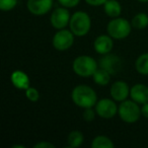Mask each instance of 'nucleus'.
<instances>
[{
    "label": "nucleus",
    "mask_w": 148,
    "mask_h": 148,
    "mask_svg": "<svg viewBox=\"0 0 148 148\" xmlns=\"http://www.w3.org/2000/svg\"><path fill=\"white\" fill-rule=\"evenodd\" d=\"M71 99L81 109L95 108L97 103V95L92 87L85 84L75 86L71 91Z\"/></svg>",
    "instance_id": "obj_1"
},
{
    "label": "nucleus",
    "mask_w": 148,
    "mask_h": 148,
    "mask_svg": "<svg viewBox=\"0 0 148 148\" xmlns=\"http://www.w3.org/2000/svg\"><path fill=\"white\" fill-rule=\"evenodd\" d=\"M97 68H99L97 62L95 61V58L88 55L78 56L73 60V63H72V69L74 73L83 78L92 77Z\"/></svg>",
    "instance_id": "obj_2"
},
{
    "label": "nucleus",
    "mask_w": 148,
    "mask_h": 148,
    "mask_svg": "<svg viewBox=\"0 0 148 148\" xmlns=\"http://www.w3.org/2000/svg\"><path fill=\"white\" fill-rule=\"evenodd\" d=\"M91 29V18L85 11H76L71 15L69 29L75 37H85Z\"/></svg>",
    "instance_id": "obj_3"
},
{
    "label": "nucleus",
    "mask_w": 148,
    "mask_h": 148,
    "mask_svg": "<svg viewBox=\"0 0 148 148\" xmlns=\"http://www.w3.org/2000/svg\"><path fill=\"white\" fill-rule=\"evenodd\" d=\"M118 115L120 119L127 124H134L141 117V108L139 103L133 99H126L121 101L118 108Z\"/></svg>",
    "instance_id": "obj_4"
},
{
    "label": "nucleus",
    "mask_w": 148,
    "mask_h": 148,
    "mask_svg": "<svg viewBox=\"0 0 148 148\" xmlns=\"http://www.w3.org/2000/svg\"><path fill=\"white\" fill-rule=\"evenodd\" d=\"M132 25L123 17H115L111 19L107 25V32L114 40H124L131 34Z\"/></svg>",
    "instance_id": "obj_5"
},
{
    "label": "nucleus",
    "mask_w": 148,
    "mask_h": 148,
    "mask_svg": "<svg viewBox=\"0 0 148 148\" xmlns=\"http://www.w3.org/2000/svg\"><path fill=\"white\" fill-rule=\"evenodd\" d=\"M74 34L70 29H57L52 39V45L57 51H67L74 44Z\"/></svg>",
    "instance_id": "obj_6"
},
{
    "label": "nucleus",
    "mask_w": 148,
    "mask_h": 148,
    "mask_svg": "<svg viewBox=\"0 0 148 148\" xmlns=\"http://www.w3.org/2000/svg\"><path fill=\"white\" fill-rule=\"evenodd\" d=\"M118 106L116 101L113 99H101L97 101L95 109L97 112V115L101 119L110 120L114 118L118 114Z\"/></svg>",
    "instance_id": "obj_7"
},
{
    "label": "nucleus",
    "mask_w": 148,
    "mask_h": 148,
    "mask_svg": "<svg viewBox=\"0 0 148 148\" xmlns=\"http://www.w3.org/2000/svg\"><path fill=\"white\" fill-rule=\"evenodd\" d=\"M70 18H71V14L68 8L61 6L52 11L50 21L52 27L55 29H66V27H69Z\"/></svg>",
    "instance_id": "obj_8"
},
{
    "label": "nucleus",
    "mask_w": 148,
    "mask_h": 148,
    "mask_svg": "<svg viewBox=\"0 0 148 148\" xmlns=\"http://www.w3.org/2000/svg\"><path fill=\"white\" fill-rule=\"evenodd\" d=\"M54 0H27V8L34 15H45L53 7Z\"/></svg>",
    "instance_id": "obj_9"
},
{
    "label": "nucleus",
    "mask_w": 148,
    "mask_h": 148,
    "mask_svg": "<svg viewBox=\"0 0 148 148\" xmlns=\"http://www.w3.org/2000/svg\"><path fill=\"white\" fill-rule=\"evenodd\" d=\"M99 67L103 68L111 74H116L122 68V60L118 55L115 54H106L99 59Z\"/></svg>",
    "instance_id": "obj_10"
},
{
    "label": "nucleus",
    "mask_w": 148,
    "mask_h": 148,
    "mask_svg": "<svg viewBox=\"0 0 148 148\" xmlns=\"http://www.w3.org/2000/svg\"><path fill=\"white\" fill-rule=\"evenodd\" d=\"M130 87L126 81L123 80H117L111 85L110 88V95L113 99L116 101H124L128 99L130 95Z\"/></svg>",
    "instance_id": "obj_11"
},
{
    "label": "nucleus",
    "mask_w": 148,
    "mask_h": 148,
    "mask_svg": "<svg viewBox=\"0 0 148 148\" xmlns=\"http://www.w3.org/2000/svg\"><path fill=\"white\" fill-rule=\"evenodd\" d=\"M93 49L99 55H106L112 52L114 49V39L111 36L108 35H99L95 38L93 42Z\"/></svg>",
    "instance_id": "obj_12"
},
{
    "label": "nucleus",
    "mask_w": 148,
    "mask_h": 148,
    "mask_svg": "<svg viewBox=\"0 0 148 148\" xmlns=\"http://www.w3.org/2000/svg\"><path fill=\"white\" fill-rule=\"evenodd\" d=\"M130 97L139 105L148 103V86L142 83L134 84L130 89Z\"/></svg>",
    "instance_id": "obj_13"
},
{
    "label": "nucleus",
    "mask_w": 148,
    "mask_h": 148,
    "mask_svg": "<svg viewBox=\"0 0 148 148\" xmlns=\"http://www.w3.org/2000/svg\"><path fill=\"white\" fill-rule=\"evenodd\" d=\"M10 81L14 87L17 89H23L25 90L31 86V80L25 71L23 70H15L11 73Z\"/></svg>",
    "instance_id": "obj_14"
},
{
    "label": "nucleus",
    "mask_w": 148,
    "mask_h": 148,
    "mask_svg": "<svg viewBox=\"0 0 148 148\" xmlns=\"http://www.w3.org/2000/svg\"><path fill=\"white\" fill-rule=\"evenodd\" d=\"M103 6L105 13L111 18L119 17L122 13V5L118 0H108Z\"/></svg>",
    "instance_id": "obj_15"
},
{
    "label": "nucleus",
    "mask_w": 148,
    "mask_h": 148,
    "mask_svg": "<svg viewBox=\"0 0 148 148\" xmlns=\"http://www.w3.org/2000/svg\"><path fill=\"white\" fill-rule=\"evenodd\" d=\"M111 76L112 74L109 71H107L103 68L99 67L97 69V71L95 72V74L92 75V79L95 81V84L99 85V86H106L110 83L111 81Z\"/></svg>",
    "instance_id": "obj_16"
},
{
    "label": "nucleus",
    "mask_w": 148,
    "mask_h": 148,
    "mask_svg": "<svg viewBox=\"0 0 148 148\" xmlns=\"http://www.w3.org/2000/svg\"><path fill=\"white\" fill-rule=\"evenodd\" d=\"M83 141H84V136H83L82 132L79 130H73L69 133L67 137V143L69 147L76 148L82 145Z\"/></svg>",
    "instance_id": "obj_17"
},
{
    "label": "nucleus",
    "mask_w": 148,
    "mask_h": 148,
    "mask_svg": "<svg viewBox=\"0 0 148 148\" xmlns=\"http://www.w3.org/2000/svg\"><path fill=\"white\" fill-rule=\"evenodd\" d=\"M135 69L141 75H148V53H143L136 59Z\"/></svg>",
    "instance_id": "obj_18"
},
{
    "label": "nucleus",
    "mask_w": 148,
    "mask_h": 148,
    "mask_svg": "<svg viewBox=\"0 0 148 148\" xmlns=\"http://www.w3.org/2000/svg\"><path fill=\"white\" fill-rule=\"evenodd\" d=\"M115 146L114 142L105 135L95 136L91 142V147L92 148H113Z\"/></svg>",
    "instance_id": "obj_19"
},
{
    "label": "nucleus",
    "mask_w": 148,
    "mask_h": 148,
    "mask_svg": "<svg viewBox=\"0 0 148 148\" xmlns=\"http://www.w3.org/2000/svg\"><path fill=\"white\" fill-rule=\"evenodd\" d=\"M131 25L133 29H144L148 27V15L144 12H139L133 16L131 21Z\"/></svg>",
    "instance_id": "obj_20"
},
{
    "label": "nucleus",
    "mask_w": 148,
    "mask_h": 148,
    "mask_svg": "<svg viewBox=\"0 0 148 148\" xmlns=\"http://www.w3.org/2000/svg\"><path fill=\"white\" fill-rule=\"evenodd\" d=\"M25 97L32 103H37L40 99V92L36 87L29 86V88L25 89Z\"/></svg>",
    "instance_id": "obj_21"
},
{
    "label": "nucleus",
    "mask_w": 148,
    "mask_h": 148,
    "mask_svg": "<svg viewBox=\"0 0 148 148\" xmlns=\"http://www.w3.org/2000/svg\"><path fill=\"white\" fill-rule=\"evenodd\" d=\"M17 5V0H0V9L4 12L11 11Z\"/></svg>",
    "instance_id": "obj_22"
},
{
    "label": "nucleus",
    "mask_w": 148,
    "mask_h": 148,
    "mask_svg": "<svg viewBox=\"0 0 148 148\" xmlns=\"http://www.w3.org/2000/svg\"><path fill=\"white\" fill-rule=\"evenodd\" d=\"M95 115H97V112H95V109H92V108H87V109H83V114L82 117L83 119L86 122H91L95 120Z\"/></svg>",
    "instance_id": "obj_23"
},
{
    "label": "nucleus",
    "mask_w": 148,
    "mask_h": 148,
    "mask_svg": "<svg viewBox=\"0 0 148 148\" xmlns=\"http://www.w3.org/2000/svg\"><path fill=\"white\" fill-rule=\"evenodd\" d=\"M58 2L61 6H64L66 8H73L79 4L80 0H58Z\"/></svg>",
    "instance_id": "obj_24"
},
{
    "label": "nucleus",
    "mask_w": 148,
    "mask_h": 148,
    "mask_svg": "<svg viewBox=\"0 0 148 148\" xmlns=\"http://www.w3.org/2000/svg\"><path fill=\"white\" fill-rule=\"evenodd\" d=\"M34 147L35 148H54L55 145L49 141H41V142H39V143L35 144Z\"/></svg>",
    "instance_id": "obj_25"
},
{
    "label": "nucleus",
    "mask_w": 148,
    "mask_h": 148,
    "mask_svg": "<svg viewBox=\"0 0 148 148\" xmlns=\"http://www.w3.org/2000/svg\"><path fill=\"white\" fill-rule=\"evenodd\" d=\"M86 4L90 5V6H101L103 5L108 0H84Z\"/></svg>",
    "instance_id": "obj_26"
},
{
    "label": "nucleus",
    "mask_w": 148,
    "mask_h": 148,
    "mask_svg": "<svg viewBox=\"0 0 148 148\" xmlns=\"http://www.w3.org/2000/svg\"><path fill=\"white\" fill-rule=\"evenodd\" d=\"M141 115L142 117L148 119V103L141 105Z\"/></svg>",
    "instance_id": "obj_27"
},
{
    "label": "nucleus",
    "mask_w": 148,
    "mask_h": 148,
    "mask_svg": "<svg viewBox=\"0 0 148 148\" xmlns=\"http://www.w3.org/2000/svg\"><path fill=\"white\" fill-rule=\"evenodd\" d=\"M11 148H25V146L19 145V144H14V145L11 146Z\"/></svg>",
    "instance_id": "obj_28"
},
{
    "label": "nucleus",
    "mask_w": 148,
    "mask_h": 148,
    "mask_svg": "<svg viewBox=\"0 0 148 148\" xmlns=\"http://www.w3.org/2000/svg\"><path fill=\"white\" fill-rule=\"evenodd\" d=\"M137 1H139V2H142V3H146V2H148V0H137Z\"/></svg>",
    "instance_id": "obj_29"
}]
</instances>
